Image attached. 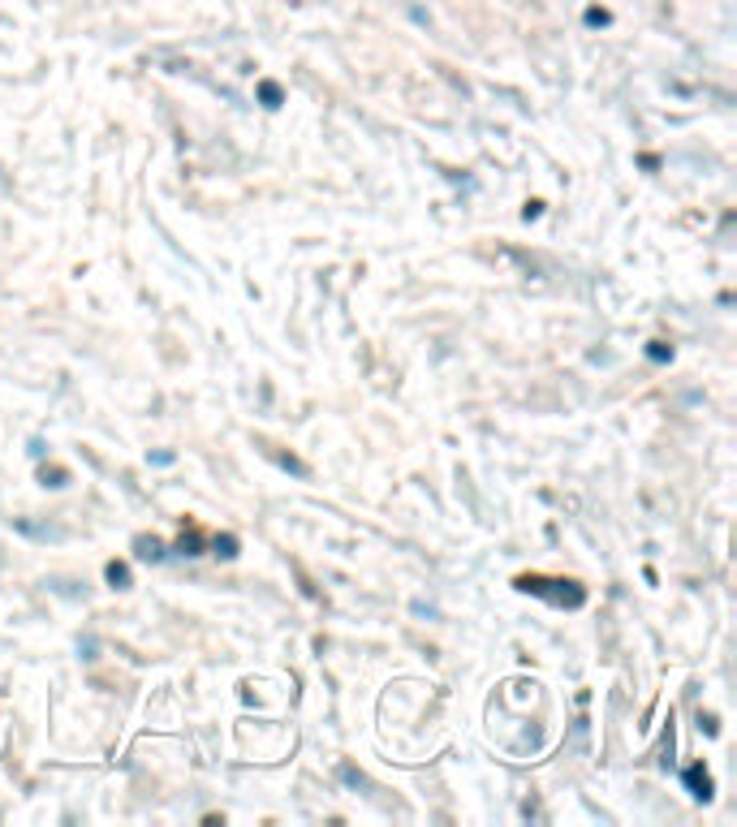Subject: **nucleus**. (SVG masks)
Masks as SVG:
<instances>
[{
	"instance_id": "obj_5",
	"label": "nucleus",
	"mask_w": 737,
	"mask_h": 827,
	"mask_svg": "<svg viewBox=\"0 0 737 827\" xmlns=\"http://www.w3.org/2000/svg\"><path fill=\"white\" fill-rule=\"evenodd\" d=\"M198 548H203V535H198V531H190V535L178 539V551H182V556H198Z\"/></svg>"
},
{
	"instance_id": "obj_3",
	"label": "nucleus",
	"mask_w": 737,
	"mask_h": 827,
	"mask_svg": "<svg viewBox=\"0 0 737 827\" xmlns=\"http://www.w3.org/2000/svg\"><path fill=\"white\" fill-rule=\"evenodd\" d=\"M134 548H138V560H165V544L160 539H134Z\"/></svg>"
},
{
	"instance_id": "obj_6",
	"label": "nucleus",
	"mask_w": 737,
	"mask_h": 827,
	"mask_svg": "<svg viewBox=\"0 0 737 827\" xmlns=\"http://www.w3.org/2000/svg\"><path fill=\"white\" fill-rule=\"evenodd\" d=\"M216 556L233 560V556H238V539H233V535H220V539H216Z\"/></svg>"
},
{
	"instance_id": "obj_9",
	"label": "nucleus",
	"mask_w": 737,
	"mask_h": 827,
	"mask_svg": "<svg viewBox=\"0 0 737 827\" xmlns=\"http://www.w3.org/2000/svg\"><path fill=\"white\" fill-rule=\"evenodd\" d=\"M587 26H608V9H587Z\"/></svg>"
},
{
	"instance_id": "obj_1",
	"label": "nucleus",
	"mask_w": 737,
	"mask_h": 827,
	"mask_svg": "<svg viewBox=\"0 0 737 827\" xmlns=\"http://www.w3.org/2000/svg\"><path fill=\"white\" fill-rule=\"evenodd\" d=\"M514 586H518V591H527V595H540V599H548V604H556V608H582V604H587V591H582L578 582H569V577L522 573V577H514Z\"/></svg>"
},
{
	"instance_id": "obj_4",
	"label": "nucleus",
	"mask_w": 737,
	"mask_h": 827,
	"mask_svg": "<svg viewBox=\"0 0 737 827\" xmlns=\"http://www.w3.org/2000/svg\"><path fill=\"white\" fill-rule=\"evenodd\" d=\"M104 573H108V582H112L117 591H125V586H130V569H125V564H117V560H112Z\"/></svg>"
},
{
	"instance_id": "obj_8",
	"label": "nucleus",
	"mask_w": 737,
	"mask_h": 827,
	"mask_svg": "<svg viewBox=\"0 0 737 827\" xmlns=\"http://www.w3.org/2000/svg\"><path fill=\"white\" fill-rule=\"evenodd\" d=\"M65 478H70L65 470H44V483H48V487H65Z\"/></svg>"
},
{
	"instance_id": "obj_2",
	"label": "nucleus",
	"mask_w": 737,
	"mask_h": 827,
	"mask_svg": "<svg viewBox=\"0 0 737 827\" xmlns=\"http://www.w3.org/2000/svg\"><path fill=\"white\" fill-rule=\"evenodd\" d=\"M686 789H690L694 798H703V802H708V798L716 793V785H712V776H708V771H703L699 763H694V767H686Z\"/></svg>"
},
{
	"instance_id": "obj_7",
	"label": "nucleus",
	"mask_w": 737,
	"mask_h": 827,
	"mask_svg": "<svg viewBox=\"0 0 737 827\" xmlns=\"http://www.w3.org/2000/svg\"><path fill=\"white\" fill-rule=\"evenodd\" d=\"M259 95H264V104H268V108H280V87H277V83H264V87H259Z\"/></svg>"
},
{
	"instance_id": "obj_10",
	"label": "nucleus",
	"mask_w": 737,
	"mask_h": 827,
	"mask_svg": "<svg viewBox=\"0 0 737 827\" xmlns=\"http://www.w3.org/2000/svg\"><path fill=\"white\" fill-rule=\"evenodd\" d=\"M668 354H673V350H664V345H660V341H655V345H651V358H655V363H664V358H668Z\"/></svg>"
}]
</instances>
